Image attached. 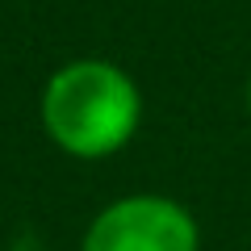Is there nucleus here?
<instances>
[{
    "instance_id": "2",
    "label": "nucleus",
    "mask_w": 251,
    "mask_h": 251,
    "mask_svg": "<svg viewBox=\"0 0 251 251\" xmlns=\"http://www.w3.org/2000/svg\"><path fill=\"white\" fill-rule=\"evenodd\" d=\"M80 251H201V222L168 193H126L88 218Z\"/></svg>"
},
{
    "instance_id": "3",
    "label": "nucleus",
    "mask_w": 251,
    "mask_h": 251,
    "mask_svg": "<svg viewBox=\"0 0 251 251\" xmlns=\"http://www.w3.org/2000/svg\"><path fill=\"white\" fill-rule=\"evenodd\" d=\"M243 105H247V117H251V75H247V88H243Z\"/></svg>"
},
{
    "instance_id": "1",
    "label": "nucleus",
    "mask_w": 251,
    "mask_h": 251,
    "mask_svg": "<svg viewBox=\"0 0 251 251\" xmlns=\"http://www.w3.org/2000/svg\"><path fill=\"white\" fill-rule=\"evenodd\" d=\"M143 88L122 63L80 54L46 75L38 92L42 134L67 159L100 163L138 138L143 126Z\"/></svg>"
}]
</instances>
